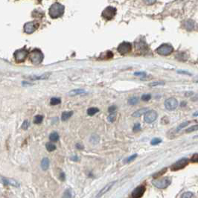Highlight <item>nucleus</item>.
<instances>
[{
  "mask_svg": "<svg viewBox=\"0 0 198 198\" xmlns=\"http://www.w3.org/2000/svg\"><path fill=\"white\" fill-rule=\"evenodd\" d=\"M64 5L59 3V2H55L49 8V14L52 19H57V18L61 17L64 14Z\"/></svg>",
  "mask_w": 198,
  "mask_h": 198,
  "instance_id": "obj_1",
  "label": "nucleus"
},
{
  "mask_svg": "<svg viewBox=\"0 0 198 198\" xmlns=\"http://www.w3.org/2000/svg\"><path fill=\"white\" fill-rule=\"evenodd\" d=\"M29 60L34 65H39L42 62L44 58L43 54L39 49H35L32 50L29 54Z\"/></svg>",
  "mask_w": 198,
  "mask_h": 198,
  "instance_id": "obj_2",
  "label": "nucleus"
},
{
  "mask_svg": "<svg viewBox=\"0 0 198 198\" xmlns=\"http://www.w3.org/2000/svg\"><path fill=\"white\" fill-rule=\"evenodd\" d=\"M14 59L17 63H22V62L25 61V59L27 58V57L29 56V52L25 48H22V49H18L14 54Z\"/></svg>",
  "mask_w": 198,
  "mask_h": 198,
  "instance_id": "obj_3",
  "label": "nucleus"
},
{
  "mask_svg": "<svg viewBox=\"0 0 198 198\" xmlns=\"http://www.w3.org/2000/svg\"><path fill=\"white\" fill-rule=\"evenodd\" d=\"M171 182V179L169 177L159 178V179H155L153 180L152 183L156 188L159 189H164L168 187Z\"/></svg>",
  "mask_w": 198,
  "mask_h": 198,
  "instance_id": "obj_4",
  "label": "nucleus"
},
{
  "mask_svg": "<svg viewBox=\"0 0 198 198\" xmlns=\"http://www.w3.org/2000/svg\"><path fill=\"white\" fill-rule=\"evenodd\" d=\"M116 8L113 6H108L103 11L101 16L104 19H107V20H111L116 15Z\"/></svg>",
  "mask_w": 198,
  "mask_h": 198,
  "instance_id": "obj_5",
  "label": "nucleus"
},
{
  "mask_svg": "<svg viewBox=\"0 0 198 198\" xmlns=\"http://www.w3.org/2000/svg\"><path fill=\"white\" fill-rule=\"evenodd\" d=\"M156 52V53L162 55V56H167V55H171L174 52V48L171 45L165 43V44L161 45L159 47H158Z\"/></svg>",
  "mask_w": 198,
  "mask_h": 198,
  "instance_id": "obj_6",
  "label": "nucleus"
},
{
  "mask_svg": "<svg viewBox=\"0 0 198 198\" xmlns=\"http://www.w3.org/2000/svg\"><path fill=\"white\" fill-rule=\"evenodd\" d=\"M39 27V23L36 22H29L24 25V32L28 34L34 33Z\"/></svg>",
  "mask_w": 198,
  "mask_h": 198,
  "instance_id": "obj_7",
  "label": "nucleus"
},
{
  "mask_svg": "<svg viewBox=\"0 0 198 198\" xmlns=\"http://www.w3.org/2000/svg\"><path fill=\"white\" fill-rule=\"evenodd\" d=\"M132 50V45L129 42H123L118 46V52L121 55H126L131 52Z\"/></svg>",
  "mask_w": 198,
  "mask_h": 198,
  "instance_id": "obj_8",
  "label": "nucleus"
},
{
  "mask_svg": "<svg viewBox=\"0 0 198 198\" xmlns=\"http://www.w3.org/2000/svg\"><path fill=\"white\" fill-rule=\"evenodd\" d=\"M188 164H189V159H186V158H183V159H181L180 160L175 162L171 166V171H178V170H181L182 168H184Z\"/></svg>",
  "mask_w": 198,
  "mask_h": 198,
  "instance_id": "obj_9",
  "label": "nucleus"
},
{
  "mask_svg": "<svg viewBox=\"0 0 198 198\" xmlns=\"http://www.w3.org/2000/svg\"><path fill=\"white\" fill-rule=\"evenodd\" d=\"M157 116L158 115L156 112L154 111V110H148L145 114L144 120L148 124H151V123H153L157 118Z\"/></svg>",
  "mask_w": 198,
  "mask_h": 198,
  "instance_id": "obj_10",
  "label": "nucleus"
},
{
  "mask_svg": "<svg viewBox=\"0 0 198 198\" xmlns=\"http://www.w3.org/2000/svg\"><path fill=\"white\" fill-rule=\"evenodd\" d=\"M177 106L178 101L174 98H169L165 101V107L168 110H174Z\"/></svg>",
  "mask_w": 198,
  "mask_h": 198,
  "instance_id": "obj_11",
  "label": "nucleus"
},
{
  "mask_svg": "<svg viewBox=\"0 0 198 198\" xmlns=\"http://www.w3.org/2000/svg\"><path fill=\"white\" fill-rule=\"evenodd\" d=\"M145 192V187L144 186H140L134 189L132 192V198H141L143 196Z\"/></svg>",
  "mask_w": 198,
  "mask_h": 198,
  "instance_id": "obj_12",
  "label": "nucleus"
},
{
  "mask_svg": "<svg viewBox=\"0 0 198 198\" xmlns=\"http://www.w3.org/2000/svg\"><path fill=\"white\" fill-rule=\"evenodd\" d=\"M2 181L5 185H9V186H15V187H19V184L17 181L14 179H9V178L2 177Z\"/></svg>",
  "mask_w": 198,
  "mask_h": 198,
  "instance_id": "obj_13",
  "label": "nucleus"
},
{
  "mask_svg": "<svg viewBox=\"0 0 198 198\" xmlns=\"http://www.w3.org/2000/svg\"><path fill=\"white\" fill-rule=\"evenodd\" d=\"M115 183H116V182H110V183H109V184L106 185V186H104V187L103 188V189H101V190L100 191V192H99V193L98 194L97 197H100L103 196V195H104V194L107 193V192H109V190H110V189H111L112 187H113V186Z\"/></svg>",
  "mask_w": 198,
  "mask_h": 198,
  "instance_id": "obj_14",
  "label": "nucleus"
},
{
  "mask_svg": "<svg viewBox=\"0 0 198 198\" xmlns=\"http://www.w3.org/2000/svg\"><path fill=\"white\" fill-rule=\"evenodd\" d=\"M86 93H87V92L85 91L84 90H82V89H75V90H73L69 92V95L71 96H75L78 95L86 94Z\"/></svg>",
  "mask_w": 198,
  "mask_h": 198,
  "instance_id": "obj_15",
  "label": "nucleus"
},
{
  "mask_svg": "<svg viewBox=\"0 0 198 198\" xmlns=\"http://www.w3.org/2000/svg\"><path fill=\"white\" fill-rule=\"evenodd\" d=\"M184 26H185L186 30L191 31L192 30V29H194V23L193 21L191 20V19H188V20H186V22H185V23H184Z\"/></svg>",
  "mask_w": 198,
  "mask_h": 198,
  "instance_id": "obj_16",
  "label": "nucleus"
},
{
  "mask_svg": "<svg viewBox=\"0 0 198 198\" xmlns=\"http://www.w3.org/2000/svg\"><path fill=\"white\" fill-rule=\"evenodd\" d=\"M148 111V108L139 109V110H136L135 113H133V117H140L141 116L143 115V114H145V113H146Z\"/></svg>",
  "mask_w": 198,
  "mask_h": 198,
  "instance_id": "obj_17",
  "label": "nucleus"
},
{
  "mask_svg": "<svg viewBox=\"0 0 198 198\" xmlns=\"http://www.w3.org/2000/svg\"><path fill=\"white\" fill-rule=\"evenodd\" d=\"M72 115H73L72 111L63 112L61 115V120L63 121H67V120H69V118H70V117H72Z\"/></svg>",
  "mask_w": 198,
  "mask_h": 198,
  "instance_id": "obj_18",
  "label": "nucleus"
},
{
  "mask_svg": "<svg viewBox=\"0 0 198 198\" xmlns=\"http://www.w3.org/2000/svg\"><path fill=\"white\" fill-rule=\"evenodd\" d=\"M112 57H113V52L108 51L107 52H104L102 55L100 56V58L102 59V60H109V59H111Z\"/></svg>",
  "mask_w": 198,
  "mask_h": 198,
  "instance_id": "obj_19",
  "label": "nucleus"
},
{
  "mask_svg": "<svg viewBox=\"0 0 198 198\" xmlns=\"http://www.w3.org/2000/svg\"><path fill=\"white\" fill-rule=\"evenodd\" d=\"M49 167V159L48 158H43L41 162V168L43 171H46Z\"/></svg>",
  "mask_w": 198,
  "mask_h": 198,
  "instance_id": "obj_20",
  "label": "nucleus"
},
{
  "mask_svg": "<svg viewBox=\"0 0 198 198\" xmlns=\"http://www.w3.org/2000/svg\"><path fill=\"white\" fill-rule=\"evenodd\" d=\"M99 112V109L97 108V107H90L87 110V114L90 116H94L95 114H96L97 113Z\"/></svg>",
  "mask_w": 198,
  "mask_h": 198,
  "instance_id": "obj_21",
  "label": "nucleus"
},
{
  "mask_svg": "<svg viewBox=\"0 0 198 198\" xmlns=\"http://www.w3.org/2000/svg\"><path fill=\"white\" fill-rule=\"evenodd\" d=\"M49 139H50L52 141H54V142L57 141L59 140L58 133H57V132L52 133L50 134V136H49Z\"/></svg>",
  "mask_w": 198,
  "mask_h": 198,
  "instance_id": "obj_22",
  "label": "nucleus"
},
{
  "mask_svg": "<svg viewBox=\"0 0 198 198\" xmlns=\"http://www.w3.org/2000/svg\"><path fill=\"white\" fill-rule=\"evenodd\" d=\"M49 75H50V73H49V74H44L41 76H31V77H29V79H31V80H41V79H46L49 77Z\"/></svg>",
  "mask_w": 198,
  "mask_h": 198,
  "instance_id": "obj_23",
  "label": "nucleus"
},
{
  "mask_svg": "<svg viewBox=\"0 0 198 198\" xmlns=\"http://www.w3.org/2000/svg\"><path fill=\"white\" fill-rule=\"evenodd\" d=\"M138 103V98L136 97V96L131 98L128 100V104H129L130 105H136V104H137Z\"/></svg>",
  "mask_w": 198,
  "mask_h": 198,
  "instance_id": "obj_24",
  "label": "nucleus"
},
{
  "mask_svg": "<svg viewBox=\"0 0 198 198\" xmlns=\"http://www.w3.org/2000/svg\"><path fill=\"white\" fill-rule=\"evenodd\" d=\"M46 149H47V151H49V152L54 151L55 149H56V146H55V145H54V144L52 143V142H48V143H46Z\"/></svg>",
  "mask_w": 198,
  "mask_h": 198,
  "instance_id": "obj_25",
  "label": "nucleus"
},
{
  "mask_svg": "<svg viewBox=\"0 0 198 198\" xmlns=\"http://www.w3.org/2000/svg\"><path fill=\"white\" fill-rule=\"evenodd\" d=\"M60 102H61V100L59 98H52L50 101V104L52 106H55L60 104Z\"/></svg>",
  "mask_w": 198,
  "mask_h": 198,
  "instance_id": "obj_26",
  "label": "nucleus"
},
{
  "mask_svg": "<svg viewBox=\"0 0 198 198\" xmlns=\"http://www.w3.org/2000/svg\"><path fill=\"white\" fill-rule=\"evenodd\" d=\"M42 120H43V116L41 115H37L34 118V123L36 124H41L42 122Z\"/></svg>",
  "mask_w": 198,
  "mask_h": 198,
  "instance_id": "obj_27",
  "label": "nucleus"
},
{
  "mask_svg": "<svg viewBox=\"0 0 198 198\" xmlns=\"http://www.w3.org/2000/svg\"><path fill=\"white\" fill-rule=\"evenodd\" d=\"M116 116H117L116 113H111V114H110V115L107 117V120H108L109 122L113 123L116 121Z\"/></svg>",
  "mask_w": 198,
  "mask_h": 198,
  "instance_id": "obj_28",
  "label": "nucleus"
},
{
  "mask_svg": "<svg viewBox=\"0 0 198 198\" xmlns=\"http://www.w3.org/2000/svg\"><path fill=\"white\" fill-rule=\"evenodd\" d=\"M63 198H72V192L71 189H67L66 192L63 193Z\"/></svg>",
  "mask_w": 198,
  "mask_h": 198,
  "instance_id": "obj_29",
  "label": "nucleus"
},
{
  "mask_svg": "<svg viewBox=\"0 0 198 198\" xmlns=\"http://www.w3.org/2000/svg\"><path fill=\"white\" fill-rule=\"evenodd\" d=\"M198 131V124H195V125H193L192 126V127H189V128L186 131V132L187 133H189L194 132V131Z\"/></svg>",
  "mask_w": 198,
  "mask_h": 198,
  "instance_id": "obj_30",
  "label": "nucleus"
},
{
  "mask_svg": "<svg viewBox=\"0 0 198 198\" xmlns=\"http://www.w3.org/2000/svg\"><path fill=\"white\" fill-rule=\"evenodd\" d=\"M99 136L98 135H93L90 138V141H91L93 144H97L99 141Z\"/></svg>",
  "mask_w": 198,
  "mask_h": 198,
  "instance_id": "obj_31",
  "label": "nucleus"
},
{
  "mask_svg": "<svg viewBox=\"0 0 198 198\" xmlns=\"http://www.w3.org/2000/svg\"><path fill=\"white\" fill-rule=\"evenodd\" d=\"M189 124V121H186V122L182 123V124H180L179 126H178L177 127H176V131H177V132H178V131H181L182 129H183L184 127H186V126H187Z\"/></svg>",
  "mask_w": 198,
  "mask_h": 198,
  "instance_id": "obj_32",
  "label": "nucleus"
},
{
  "mask_svg": "<svg viewBox=\"0 0 198 198\" xmlns=\"http://www.w3.org/2000/svg\"><path fill=\"white\" fill-rule=\"evenodd\" d=\"M161 141H162V140H161L160 138H153L152 140H151V144L152 145H158V144L160 143Z\"/></svg>",
  "mask_w": 198,
  "mask_h": 198,
  "instance_id": "obj_33",
  "label": "nucleus"
},
{
  "mask_svg": "<svg viewBox=\"0 0 198 198\" xmlns=\"http://www.w3.org/2000/svg\"><path fill=\"white\" fill-rule=\"evenodd\" d=\"M29 125H30V123H29V121H28V120H25V121H23V123H22V128L23 130H25V131H26V130H28Z\"/></svg>",
  "mask_w": 198,
  "mask_h": 198,
  "instance_id": "obj_34",
  "label": "nucleus"
},
{
  "mask_svg": "<svg viewBox=\"0 0 198 198\" xmlns=\"http://www.w3.org/2000/svg\"><path fill=\"white\" fill-rule=\"evenodd\" d=\"M133 131V132H138V131H141V124L139 123H136V124H134Z\"/></svg>",
  "mask_w": 198,
  "mask_h": 198,
  "instance_id": "obj_35",
  "label": "nucleus"
},
{
  "mask_svg": "<svg viewBox=\"0 0 198 198\" xmlns=\"http://www.w3.org/2000/svg\"><path fill=\"white\" fill-rule=\"evenodd\" d=\"M166 171H167V168H164V169H162V171H159V173L156 174L155 175H154V177L155 178V179H157V178L159 177V176H160L161 175H162V174H165V172H166Z\"/></svg>",
  "mask_w": 198,
  "mask_h": 198,
  "instance_id": "obj_36",
  "label": "nucleus"
},
{
  "mask_svg": "<svg viewBox=\"0 0 198 198\" xmlns=\"http://www.w3.org/2000/svg\"><path fill=\"white\" fill-rule=\"evenodd\" d=\"M151 98V95L150 94H145L141 96V99L144 101H148Z\"/></svg>",
  "mask_w": 198,
  "mask_h": 198,
  "instance_id": "obj_37",
  "label": "nucleus"
},
{
  "mask_svg": "<svg viewBox=\"0 0 198 198\" xmlns=\"http://www.w3.org/2000/svg\"><path fill=\"white\" fill-rule=\"evenodd\" d=\"M164 84H165L164 82L157 81V82H153V83H150L149 86L150 87H156V86H159V85H164Z\"/></svg>",
  "mask_w": 198,
  "mask_h": 198,
  "instance_id": "obj_38",
  "label": "nucleus"
},
{
  "mask_svg": "<svg viewBox=\"0 0 198 198\" xmlns=\"http://www.w3.org/2000/svg\"><path fill=\"white\" fill-rule=\"evenodd\" d=\"M136 157H137V154H133V155L131 156H129V157L126 159V162H132V161H133Z\"/></svg>",
  "mask_w": 198,
  "mask_h": 198,
  "instance_id": "obj_39",
  "label": "nucleus"
},
{
  "mask_svg": "<svg viewBox=\"0 0 198 198\" xmlns=\"http://www.w3.org/2000/svg\"><path fill=\"white\" fill-rule=\"evenodd\" d=\"M192 197H193V194L191 192H186L182 194V198H192Z\"/></svg>",
  "mask_w": 198,
  "mask_h": 198,
  "instance_id": "obj_40",
  "label": "nucleus"
},
{
  "mask_svg": "<svg viewBox=\"0 0 198 198\" xmlns=\"http://www.w3.org/2000/svg\"><path fill=\"white\" fill-rule=\"evenodd\" d=\"M191 161L192 162H198V154H195L192 156Z\"/></svg>",
  "mask_w": 198,
  "mask_h": 198,
  "instance_id": "obj_41",
  "label": "nucleus"
},
{
  "mask_svg": "<svg viewBox=\"0 0 198 198\" xmlns=\"http://www.w3.org/2000/svg\"><path fill=\"white\" fill-rule=\"evenodd\" d=\"M187 57H186V54L185 53H179V57H178V59H179V60H187Z\"/></svg>",
  "mask_w": 198,
  "mask_h": 198,
  "instance_id": "obj_42",
  "label": "nucleus"
},
{
  "mask_svg": "<svg viewBox=\"0 0 198 198\" xmlns=\"http://www.w3.org/2000/svg\"><path fill=\"white\" fill-rule=\"evenodd\" d=\"M116 107L114 105L111 106V107H109V109H108V112L110 113V114L113 113H116Z\"/></svg>",
  "mask_w": 198,
  "mask_h": 198,
  "instance_id": "obj_43",
  "label": "nucleus"
},
{
  "mask_svg": "<svg viewBox=\"0 0 198 198\" xmlns=\"http://www.w3.org/2000/svg\"><path fill=\"white\" fill-rule=\"evenodd\" d=\"M134 75L141 76V77H145V76H146V73H145V72H138L134 73Z\"/></svg>",
  "mask_w": 198,
  "mask_h": 198,
  "instance_id": "obj_44",
  "label": "nucleus"
},
{
  "mask_svg": "<svg viewBox=\"0 0 198 198\" xmlns=\"http://www.w3.org/2000/svg\"><path fill=\"white\" fill-rule=\"evenodd\" d=\"M178 73H179V74H182V75H192V74L191 73H189V72H186V71H182V70H179L177 72Z\"/></svg>",
  "mask_w": 198,
  "mask_h": 198,
  "instance_id": "obj_45",
  "label": "nucleus"
},
{
  "mask_svg": "<svg viewBox=\"0 0 198 198\" xmlns=\"http://www.w3.org/2000/svg\"><path fill=\"white\" fill-rule=\"evenodd\" d=\"M76 148H77V149H79V150L83 149V145H80V143H77V145H76Z\"/></svg>",
  "mask_w": 198,
  "mask_h": 198,
  "instance_id": "obj_46",
  "label": "nucleus"
},
{
  "mask_svg": "<svg viewBox=\"0 0 198 198\" xmlns=\"http://www.w3.org/2000/svg\"><path fill=\"white\" fill-rule=\"evenodd\" d=\"M60 179H61V180H64L65 179V174L63 173H61L60 174Z\"/></svg>",
  "mask_w": 198,
  "mask_h": 198,
  "instance_id": "obj_47",
  "label": "nucleus"
},
{
  "mask_svg": "<svg viewBox=\"0 0 198 198\" xmlns=\"http://www.w3.org/2000/svg\"><path fill=\"white\" fill-rule=\"evenodd\" d=\"M71 159H72V160H73V161L78 160V157H77V156H72V157L71 158Z\"/></svg>",
  "mask_w": 198,
  "mask_h": 198,
  "instance_id": "obj_48",
  "label": "nucleus"
},
{
  "mask_svg": "<svg viewBox=\"0 0 198 198\" xmlns=\"http://www.w3.org/2000/svg\"><path fill=\"white\" fill-rule=\"evenodd\" d=\"M193 94V93L192 92H189V93H186V94H185V95L187 96V97H189V96H190L191 95Z\"/></svg>",
  "mask_w": 198,
  "mask_h": 198,
  "instance_id": "obj_49",
  "label": "nucleus"
},
{
  "mask_svg": "<svg viewBox=\"0 0 198 198\" xmlns=\"http://www.w3.org/2000/svg\"><path fill=\"white\" fill-rule=\"evenodd\" d=\"M146 3H148V4H153V3H154V2H155V1H146Z\"/></svg>",
  "mask_w": 198,
  "mask_h": 198,
  "instance_id": "obj_50",
  "label": "nucleus"
},
{
  "mask_svg": "<svg viewBox=\"0 0 198 198\" xmlns=\"http://www.w3.org/2000/svg\"><path fill=\"white\" fill-rule=\"evenodd\" d=\"M197 83H198V80H197Z\"/></svg>",
  "mask_w": 198,
  "mask_h": 198,
  "instance_id": "obj_51",
  "label": "nucleus"
}]
</instances>
